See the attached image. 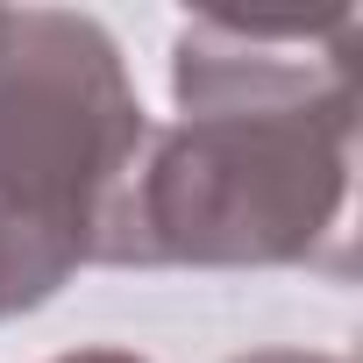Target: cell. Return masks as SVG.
I'll list each match as a JSON object with an SVG mask.
<instances>
[{"instance_id":"cell-1","label":"cell","mask_w":363,"mask_h":363,"mask_svg":"<svg viewBox=\"0 0 363 363\" xmlns=\"http://www.w3.org/2000/svg\"><path fill=\"white\" fill-rule=\"evenodd\" d=\"M178 121L150 128L93 264L135 271H342L356 171V15H193L171 36Z\"/></svg>"},{"instance_id":"cell-2","label":"cell","mask_w":363,"mask_h":363,"mask_svg":"<svg viewBox=\"0 0 363 363\" xmlns=\"http://www.w3.org/2000/svg\"><path fill=\"white\" fill-rule=\"evenodd\" d=\"M150 143L121 43L72 8H0V320L57 299Z\"/></svg>"},{"instance_id":"cell-3","label":"cell","mask_w":363,"mask_h":363,"mask_svg":"<svg viewBox=\"0 0 363 363\" xmlns=\"http://www.w3.org/2000/svg\"><path fill=\"white\" fill-rule=\"evenodd\" d=\"M235 363H342V356H320V349H250Z\"/></svg>"},{"instance_id":"cell-4","label":"cell","mask_w":363,"mask_h":363,"mask_svg":"<svg viewBox=\"0 0 363 363\" xmlns=\"http://www.w3.org/2000/svg\"><path fill=\"white\" fill-rule=\"evenodd\" d=\"M50 363H150V356H135V349H65Z\"/></svg>"}]
</instances>
